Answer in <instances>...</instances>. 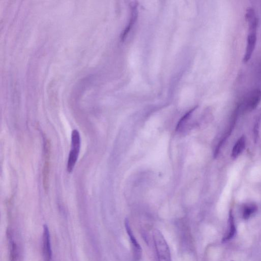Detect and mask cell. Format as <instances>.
Wrapping results in <instances>:
<instances>
[{"label": "cell", "instance_id": "6da1fadb", "mask_svg": "<svg viewBox=\"0 0 261 261\" xmlns=\"http://www.w3.org/2000/svg\"><path fill=\"white\" fill-rule=\"evenodd\" d=\"M153 238L159 261H171L168 244L161 231L154 230Z\"/></svg>", "mask_w": 261, "mask_h": 261}, {"label": "cell", "instance_id": "7a4b0ae2", "mask_svg": "<svg viewBox=\"0 0 261 261\" xmlns=\"http://www.w3.org/2000/svg\"><path fill=\"white\" fill-rule=\"evenodd\" d=\"M259 24L258 21H254L248 23L249 33L246 43V50L243 57V62H249L255 49L257 43V31Z\"/></svg>", "mask_w": 261, "mask_h": 261}, {"label": "cell", "instance_id": "3957f363", "mask_svg": "<svg viewBox=\"0 0 261 261\" xmlns=\"http://www.w3.org/2000/svg\"><path fill=\"white\" fill-rule=\"evenodd\" d=\"M45 162L42 170V182L43 188L46 192L49 189V176L51 168V144L48 139L44 145Z\"/></svg>", "mask_w": 261, "mask_h": 261}, {"label": "cell", "instance_id": "277c9868", "mask_svg": "<svg viewBox=\"0 0 261 261\" xmlns=\"http://www.w3.org/2000/svg\"><path fill=\"white\" fill-rule=\"evenodd\" d=\"M261 101V90L256 89L252 91L245 99L244 102L238 106L239 110L252 111L255 110Z\"/></svg>", "mask_w": 261, "mask_h": 261}, {"label": "cell", "instance_id": "5b68a950", "mask_svg": "<svg viewBox=\"0 0 261 261\" xmlns=\"http://www.w3.org/2000/svg\"><path fill=\"white\" fill-rule=\"evenodd\" d=\"M43 254L45 261H51L52 253L51 245L50 234L47 225L43 227Z\"/></svg>", "mask_w": 261, "mask_h": 261}, {"label": "cell", "instance_id": "8992f818", "mask_svg": "<svg viewBox=\"0 0 261 261\" xmlns=\"http://www.w3.org/2000/svg\"><path fill=\"white\" fill-rule=\"evenodd\" d=\"M125 227L127 231V233L130 239V243H131L132 246L134 260L135 261H139L141 258L142 249L140 245L138 243L133 233L131 228H130L129 225V221L127 220L125 221Z\"/></svg>", "mask_w": 261, "mask_h": 261}, {"label": "cell", "instance_id": "52a82bcc", "mask_svg": "<svg viewBox=\"0 0 261 261\" xmlns=\"http://www.w3.org/2000/svg\"><path fill=\"white\" fill-rule=\"evenodd\" d=\"M236 234V227L233 211L230 210L228 215V228L226 233L224 236L222 241L226 242L233 239Z\"/></svg>", "mask_w": 261, "mask_h": 261}, {"label": "cell", "instance_id": "ba28073f", "mask_svg": "<svg viewBox=\"0 0 261 261\" xmlns=\"http://www.w3.org/2000/svg\"><path fill=\"white\" fill-rule=\"evenodd\" d=\"M80 149L71 147L69 152L67 164V170L69 173L73 171L75 165L77 163Z\"/></svg>", "mask_w": 261, "mask_h": 261}, {"label": "cell", "instance_id": "9c48e42d", "mask_svg": "<svg viewBox=\"0 0 261 261\" xmlns=\"http://www.w3.org/2000/svg\"><path fill=\"white\" fill-rule=\"evenodd\" d=\"M246 146V138L242 136L236 142L231 151V156L233 158H237L244 151Z\"/></svg>", "mask_w": 261, "mask_h": 261}, {"label": "cell", "instance_id": "30bf717a", "mask_svg": "<svg viewBox=\"0 0 261 261\" xmlns=\"http://www.w3.org/2000/svg\"><path fill=\"white\" fill-rule=\"evenodd\" d=\"M257 210V205L253 204V203L245 205L242 211V218L244 220L250 219L256 213Z\"/></svg>", "mask_w": 261, "mask_h": 261}, {"label": "cell", "instance_id": "8fae6325", "mask_svg": "<svg viewBox=\"0 0 261 261\" xmlns=\"http://www.w3.org/2000/svg\"><path fill=\"white\" fill-rule=\"evenodd\" d=\"M7 233L9 240L10 261H18V251L17 246L12 240L9 231Z\"/></svg>", "mask_w": 261, "mask_h": 261}, {"label": "cell", "instance_id": "7c38bea8", "mask_svg": "<svg viewBox=\"0 0 261 261\" xmlns=\"http://www.w3.org/2000/svg\"><path fill=\"white\" fill-rule=\"evenodd\" d=\"M261 123V109L259 110L256 116L254 126V136L256 142L259 138L260 127Z\"/></svg>", "mask_w": 261, "mask_h": 261}, {"label": "cell", "instance_id": "4fadbf2b", "mask_svg": "<svg viewBox=\"0 0 261 261\" xmlns=\"http://www.w3.org/2000/svg\"><path fill=\"white\" fill-rule=\"evenodd\" d=\"M196 109V107L192 109L189 112H188L184 116V117L181 119V120L179 121V122L178 123L177 125V126L176 128L177 130H178L181 127V126H182V125L185 123V121H186L188 119V118H190V116L192 115V114L193 113V112Z\"/></svg>", "mask_w": 261, "mask_h": 261}, {"label": "cell", "instance_id": "5bb4252c", "mask_svg": "<svg viewBox=\"0 0 261 261\" xmlns=\"http://www.w3.org/2000/svg\"></svg>", "mask_w": 261, "mask_h": 261}]
</instances>
